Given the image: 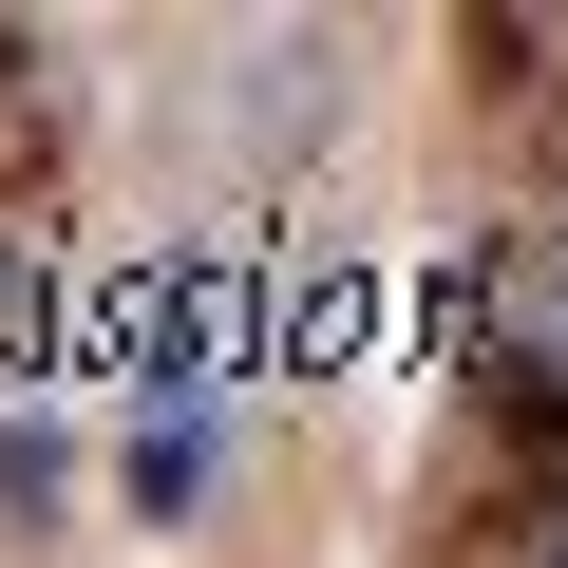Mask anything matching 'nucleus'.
<instances>
[{
  "label": "nucleus",
  "mask_w": 568,
  "mask_h": 568,
  "mask_svg": "<svg viewBox=\"0 0 568 568\" xmlns=\"http://www.w3.org/2000/svg\"><path fill=\"white\" fill-rule=\"evenodd\" d=\"M209 474H227V379H171L133 417V511H209Z\"/></svg>",
  "instance_id": "nucleus-1"
},
{
  "label": "nucleus",
  "mask_w": 568,
  "mask_h": 568,
  "mask_svg": "<svg viewBox=\"0 0 568 568\" xmlns=\"http://www.w3.org/2000/svg\"><path fill=\"white\" fill-rule=\"evenodd\" d=\"M0 511H58V436H20V417H0Z\"/></svg>",
  "instance_id": "nucleus-2"
},
{
  "label": "nucleus",
  "mask_w": 568,
  "mask_h": 568,
  "mask_svg": "<svg viewBox=\"0 0 568 568\" xmlns=\"http://www.w3.org/2000/svg\"><path fill=\"white\" fill-rule=\"evenodd\" d=\"M530 568H568V493H549V530H530Z\"/></svg>",
  "instance_id": "nucleus-3"
}]
</instances>
